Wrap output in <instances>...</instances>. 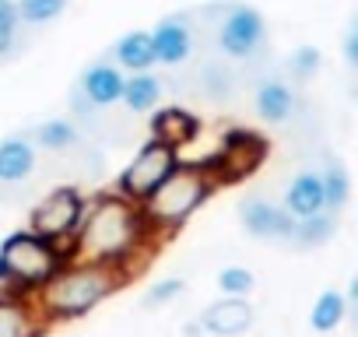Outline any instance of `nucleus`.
Segmentation results:
<instances>
[{
	"label": "nucleus",
	"instance_id": "nucleus-1",
	"mask_svg": "<svg viewBox=\"0 0 358 337\" xmlns=\"http://www.w3.org/2000/svg\"><path fill=\"white\" fill-rule=\"evenodd\" d=\"M155 246H158V239L151 236V229L141 215V204H134L113 190V194L88 201L81 229L71 243V257L120 267L130 278L137 267V257L151 253Z\"/></svg>",
	"mask_w": 358,
	"mask_h": 337
},
{
	"label": "nucleus",
	"instance_id": "nucleus-2",
	"mask_svg": "<svg viewBox=\"0 0 358 337\" xmlns=\"http://www.w3.org/2000/svg\"><path fill=\"white\" fill-rule=\"evenodd\" d=\"M123 281H127V274L120 267L81 260V257H67L64 267L32 295V306H36L43 323L81 320L99 302H106Z\"/></svg>",
	"mask_w": 358,
	"mask_h": 337
},
{
	"label": "nucleus",
	"instance_id": "nucleus-3",
	"mask_svg": "<svg viewBox=\"0 0 358 337\" xmlns=\"http://www.w3.org/2000/svg\"><path fill=\"white\" fill-rule=\"evenodd\" d=\"M222 183L215 180L211 168L204 165H176L172 173L141 201V215L151 229L155 239H165L183 229L218 190Z\"/></svg>",
	"mask_w": 358,
	"mask_h": 337
},
{
	"label": "nucleus",
	"instance_id": "nucleus-4",
	"mask_svg": "<svg viewBox=\"0 0 358 337\" xmlns=\"http://www.w3.org/2000/svg\"><path fill=\"white\" fill-rule=\"evenodd\" d=\"M71 253L36 232H11L0 243V292L32 299L67 260Z\"/></svg>",
	"mask_w": 358,
	"mask_h": 337
},
{
	"label": "nucleus",
	"instance_id": "nucleus-5",
	"mask_svg": "<svg viewBox=\"0 0 358 337\" xmlns=\"http://www.w3.org/2000/svg\"><path fill=\"white\" fill-rule=\"evenodd\" d=\"M85 208H88V197L78 190V187H57L50 190L29 215V232L57 243L60 250L71 253V243L81 229V218H85Z\"/></svg>",
	"mask_w": 358,
	"mask_h": 337
},
{
	"label": "nucleus",
	"instance_id": "nucleus-6",
	"mask_svg": "<svg viewBox=\"0 0 358 337\" xmlns=\"http://www.w3.org/2000/svg\"><path fill=\"white\" fill-rule=\"evenodd\" d=\"M176 165H179V151L172 144L151 137V141H144L137 148V155L127 162V168L116 176V194L127 197V201H134V204H141Z\"/></svg>",
	"mask_w": 358,
	"mask_h": 337
},
{
	"label": "nucleus",
	"instance_id": "nucleus-7",
	"mask_svg": "<svg viewBox=\"0 0 358 337\" xmlns=\"http://www.w3.org/2000/svg\"><path fill=\"white\" fill-rule=\"evenodd\" d=\"M267 158V141L253 130H229L222 137V144L215 148V158H211V173L215 180L225 187V183H239L246 176H253L257 168L264 165Z\"/></svg>",
	"mask_w": 358,
	"mask_h": 337
},
{
	"label": "nucleus",
	"instance_id": "nucleus-8",
	"mask_svg": "<svg viewBox=\"0 0 358 337\" xmlns=\"http://www.w3.org/2000/svg\"><path fill=\"white\" fill-rule=\"evenodd\" d=\"M267 39V25H264V15L257 8H246V4H232L225 8V18L218 25V46L225 57L232 60H250Z\"/></svg>",
	"mask_w": 358,
	"mask_h": 337
},
{
	"label": "nucleus",
	"instance_id": "nucleus-9",
	"mask_svg": "<svg viewBox=\"0 0 358 337\" xmlns=\"http://www.w3.org/2000/svg\"><path fill=\"white\" fill-rule=\"evenodd\" d=\"M239 222H243L246 236H253V239H285V243L292 239V225H295V218L285 208H278L264 197H246L239 204Z\"/></svg>",
	"mask_w": 358,
	"mask_h": 337
},
{
	"label": "nucleus",
	"instance_id": "nucleus-10",
	"mask_svg": "<svg viewBox=\"0 0 358 337\" xmlns=\"http://www.w3.org/2000/svg\"><path fill=\"white\" fill-rule=\"evenodd\" d=\"M257 313L250 306V299H236V295H222L218 302H211L204 313H201V330L211 334V337H239L253 327Z\"/></svg>",
	"mask_w": 358,
	"mask_h": 337
},
{
	"label": "nucleus",
	"instance_id": "nucleus-11",
	"mask_svg": "<svg viewBox=\"0 0 358 337\" xmlns=\"http://www.w3.org/2000/svg\"><path fill=\"white\" fill-rule=\"evenodd\" d=\"M123 78H127V74H123L113 60H95V64L85 67V74H81L74 95H81V102H88V106H95V109H109V106H116L120 95H123Z\"/></svg>",
	"mask_w": 358,
	"mask_h": 337
},
{
	"label": "nucleus",
	"instance_id": "nucleus-12",
	"mask_svg": "<svg viewBox=\"0 0 358 337\" xmlns=\"http://www.w3.org/2000/svg\"><path fill=\"white\" fill-rule=\"evenodd\" d=\"M151 46H155V64H183L194 50V36H190V25L183 15H176V18H162L151 32Z\"/></svg>",
	"mask_w": 358,
	"mask_h": 337
},
{
	"label": "nucleus",
	"instance_id": "nucleus-13",
	"mask_svg": "<svg viewBox=\"0 0 358 337\" xmlns=\"http://www.w3.org/2000/svg\"><path fill=\"white\" fill-rule=\"evenodd\" d=\"M36 173V141L11 134L0 141V187H18Z\"/></svg>",
	"mask_w": 358,
	"mask_h": 337
},
{
	"label": "nucleus",
	"instance_id": "nucleus-14",
	"mask_svg": "<svg viewBox=\"0 0 358 337\" xmlns=\"http://www.w3.org/2000/svg\"><path fill=\"white\" fill-rule=\"evenodd\" d=\"M43 327L32 299L0 292V337H36Z\"/></svg>",
	"mask_w": 358,
	"mask_h": 337
},
{
	"label": "nucleus",
	"instance_id": "nucleus-15",
	"mask_svg": "<svg viewBox=\"0 0 358 337\" xmlns=\"http://www.w3.org/2000/svg\"><path fill=\"white\" fill-rule=\"evenodd\" d=\"M197 130H201V120L194 113H187L183 106H169V109H162V113L151 116V137L172 144L176 151L183 148V144H190L197 137Z\"/></svg>",
	"mask_w": 358,
	"mask_h": 337
},
{
	"label": "nucleus",
	"instance_id": "nucleus-16",
	"mask_svg": "<svg viewBox=\"0 0 358 337\" xmlns=\"http://www.w3.org/2000/svg\"><path fill=\"white\" fill-rule=\"evenodd\" d=\"M292 218H309L316 211H323V183L320 173H299L288 190H285V204H281Z\"/></svg>",
	"mask_w": 358,
	"mask_h": 337
},
{
	"label": "nucleus",
	"instance_id": "nucleus-17",
	"mask_svg": "<svg viewBox=\"0 0 358 337\" xmlns=\"http://www.w3.org/2000/svg\"><path fill=\"white\" fill-rule=\"evenodd\" d=\"M113 64H116L123 74L151 71V67H155V46H151V36H148V32H127V36L113 46Z\"/></svg>",
	"mask_w": 358,
	"mask_h": 337
},
{
	"label": "nucleus",
	"instance_id": "nucleus-18",
	"mask_svg": "<svg viewBox=\"0 0 358 337\" xmlns=\"http://www.w3.org/2000/svg\"><path fill=\"white\" fill-rule=\"evenodd\" d=\"M120 102L130 109V113H151L158 109L162 102V81L151 74V71H134L123 78V95Z\"/></svg>",
	"mask_w": 358,
	"mask_h": 337
},
{
	"label": "nucleus",
	"instance_id": "nucleus-19",
	"mask_svg": "<svg viewBox=\"0 0 358 337\" xmlns=\"http://www.w3.org/2000/svg\"><path fill=\"white\" fill-rule=\"evenodd\" d=\"M253 102H257V113H260L267 123H285V120L292 116V109H295L292 88H288L285 81H274V78H267V81L257 85Z\"/></svg>",
	"mask_w": 358,
	"mask_h": 337
},
{
	"label": "nucleus",
	"instance_id": "nucleus-20",
	"mask_svg": "<svg viewBox=\"0 0 358 337\" xmlns=\"http://www.w3.org/2000/svg\"><path fill=\"white\" fill-rule=\"evenodd\" d=\"M334 232H337V218H334L330 211H316V215H309V218H295L288 243H295V246H302V250H313V246L330 243Z\"/></svg>",
	"mask_w": 358,
	"mask_h": 337
},
{
	"label": "nucleus",
	"instance_id": "nucleus-21",
	"mask_svg": "<svg viewBox=\"0 0 358 337\" xmlns=\"http://www.w3.org/2000/svg\"><path fill=\"white\" fill-rule=\"evenodd\" d=\"M320 183H323V211L337 215L348 208L351 201V176L341 162H327V168L320 173Z\"/></svg>",
	"mask_w": 358,
	"mask_h": 337
},
{
	"label": "nucleus",
	"instance_id": "nucleus-22",
	"mask_svg": "<svg viewBox=\"0 0 358 337\" xmlns=\"http://www.w3.org/2000/svg\"><path fill=\"white\" fill-rule=\"evenodd\" d=\"M351 309H348V299L341 295V292H323L316 302H313V309H309V323H313V330H320V334H330V330H337L341 323H344V316H348Z\"/></svg>",
	"mask_w": 358,
	"mask_h": 337
},
{
	"label": "nucleus",
	"instance_id": "nucleus-23",
	"mask_svg": "<svg viewBox=\"0 0 358 337\" xmlns=\"http://www.w3.org/2000/svg\"><path fill=\"white\" fill-rule=\"evenodd\" d=\"M43 151H71L78 141H81V130L71 123V120H46L36 127V137H32Z\"/></svg>",
	"mask_w": 358,
	"mask_h": 337
},
{
	"label": "nucleus",
	"instance_id": "nucleus-24",
	"mask_svg": "<svg viewBox=\"0 0 358 337\" xmlns=\"http://www.w3.org/2000/svg\"><path fill=\"white\" fill-rule=\"evenodd\" d=\"M15 8H18V18L29 22V25H46L53 18L64 15L67 8V0H15Z\"/></svg>",
	"mask_w": 358,
	"mask_h": 337
},
{
	"label": "nucleus",
	"instance_id": "nucleus-25",
	"mask_svg": "<svg viewBox=\"0 0 358 337\" xmlns=\"http://www.w3.org/2000/svg\"><path fill=\"white\" fill-rule=\"evenodd\" d=\"M253 274L246 271V267H225V271H218V292L222 295H236V299H250V292H253Z\"/></svg>",
	"mask_w": 358,
	"mask_h": 337
},
{
	"label": "nucleus",
	"instance_id": "nucleus-26",
	"mask_svg": "<svg viewBox=\"0 0 358 337\" xmlns=\"http://www.w3.org/2000/svg\"><path fill=\"white\" fill-rule=\"evenodd\" d=\"M18 8H15V0H0V57H8L18 43Z\"/></svg>",
	"mask_w": 358,
	"mask_h": 337
},
{
	"label": "nucleus",
	"instance_id": "nucleus-27",
	"mask_svg": "<svg viewBox=\"0 0 358 337\" xmlns=\"http://www.w3.org/2000/svg\"><path fill=\"white\" fill-rule=\"evenodd\" d=\"M320 67H323V57H320L316 46H299V50L292 53V60H288V71H292V78H299V81L316 78Z\"/></svg>",
	"mask_w": 358,
	"mask_h": 337
},
{
	"label": "nucleus",
	"instance_id": "nucleus-28",
	"mask_svg": "<svg viewBox=\"0 0 358 337\" xmlns=\"http://www.w3.org/2000/svg\"><path fill=\"white\" fill-rule=\"evenodd\" d=\"M187 292V281L183 278H165V281H155L151 288H148V295H144V306L148 309H158V306H169V302H176L179 295Z\"/></svg>",
	"mask_w": 358,
	"mask_h": 337
},
{
	"label": "nucleus",
	"instance_id": "nucleus-29",
	"mask_svg": "<svg viewBox=\"0 0 358 337\" xmlns=\"http://www.w3.org/2000/svg\"><path fill=\"white\" fill-rule=\"evenodd\" d=\"M344 64L358 67V25H351L348 36H344Z\"/></svg>",
	"mask_w": 358,
	"mask_h": 337
}]
</instances>
